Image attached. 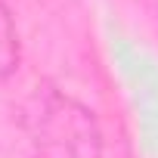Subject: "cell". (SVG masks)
Returning a JSON list of instances; mask_svg holds the SVG:
<instances>
[{
    "mask_svg": "<svg viewBox=\"0 0 158 158\" xmlns=\"http://www.w3.org/2000/svg\"><path fill=\"white\" fill-rule=\"evenodd\" d=\"M34 143L40 158H96L99 155V133L93 127V118L81 106L56 93L37 112Z\"/></svg>",
    "mask_w": 158,
    "mask_h": 158,
    "instance_id": "6da1fadb",
    "label": "cell"
},
{
    "mask_svg": "<svg viewBox=\"0 0 158 158\" xmlns=\"http://www.w3.org/2000/svg\"><path fill=\"white\" fill-rule=\"evenodd\" d=\"M16 62H19V37L10 13L0 6V77H6L16 68Z\"/></svg>",
    "mask_w": 158,
    "mask_h": 158,
    "instance_id": "7a4b0ae2",
    "label": "cell"
}]
</instances>
